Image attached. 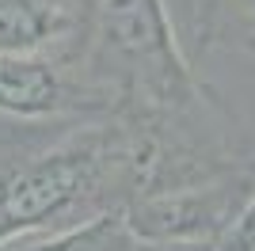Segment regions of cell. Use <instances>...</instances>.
Instances as JSON below:
<instances>
[{"label": "cell", "instance_id": "52a82bcc", "mask_svg": "<svg viewBox=\"0 0 255 251\" xmlns=\"http://www.w3.org/2000/svg\"><path fill=\"white\" fill-rule=\"evenodd\" d=\"M145 251H217V248H145Z\"/></svg>", "mask_w": 255, "mask_h": 251}, {"label": "cell", "instance_id": "3957f363", "mask_svg": "<svg viewBox=\"0 0 255 251\" xmlns=\"http://www.w3.org/2000/svg\"><path fill=\"white\" fill-rule=\"evenodd\" d=\"M0 115L53 122V118L118 115L115 95L65 53H0Z\"/></svg>", "mask_w": 255, "mask_h": 251}, {"label": "cell", "instance_id": "6da1fadb", "mask_svg": "<svg viewBox=\"0 0 255 251\" xmlns=\"http://www.w3.org/2000/svg\"><path fill=\"white\" fill-rule=\"evenodd\" d=\"M149 179V141L137 122L0 115V251L126 209Z\"/></svg>", "mask_w": 255, "mask_h": 251}, {"label": "cell", "instance_id": "8992f818", "mask_svg": "<svg viewBox=\"0 0 255 251\" xmlns=\"http://www.w3.org/2000/svg\"><path fill=\"white\" fill-rule=\"evenodd\" d=\"M145 248L149 244H141L133 236V229L126 225V213L111 209V213H99L92 221H80L73 229L11 244L4 251H145Z\"/></svg>", "mask_w": 255, "mask_h": 251}, {"label": "cell", "instance_id": "5b68a950", "mask_svg": "<svg viewBox=\"0 0 255 251\" xmlns=\"http://www.w3.org/2000/svg\"><path fill=\"white\" fill-rule=\"evenodd\" d=\"M187 53H244L255 61V0H168Z\"/></svg>", "mask_w": 255, "mask_h": 251}, {"label": "cell", "instance_id": "277c9868", "mask_svg": "<svg viewBox=\"0 0 255 251\" xmlns=\"http://www.w3.org/2000/svg\"><path fill=\"white\" fill-rule=\"evenodd\" d=\"M92 0H0V53L80 57Z\"/></svg>", "mask_w": 255, "mask_h": 251}, {"label": "cell", "instance_id": "7a4b0ae2", "mask_svg": "<svg viewBox=\"0 0 255 251\" xmlns=\"http://www.w3.org/2000/svg\"><path fill=\"white\" fill-rule=\"evenodd\" d=\"M80 61L115 95L118 115L133 122H171L225 107L194 73L168 0H92Z\"/></svg>", "mask_w": 255, "mask_h": 251}]
</instances>
